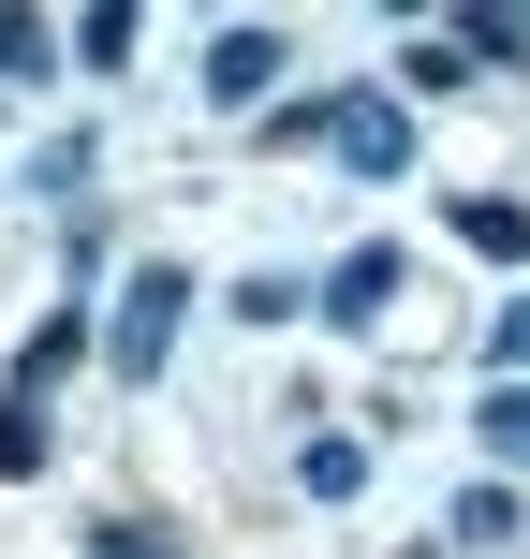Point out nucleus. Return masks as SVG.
I'll use <instances>...</instances> for the list:
<instances>
[]
</instances>
